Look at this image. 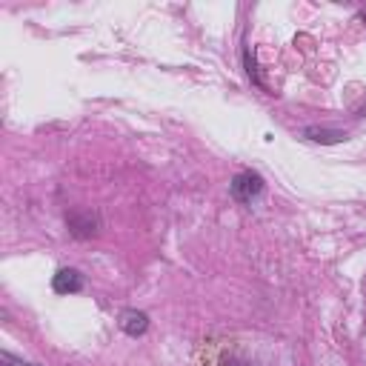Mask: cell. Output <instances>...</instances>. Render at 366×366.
I'll return each instance as SVG.
<instances>
[{
	"instance_id": "obj_1",
	"label": "cell",
	"mask_w": 366,
	"mask_h": 366,
	"mask_svg": "<svg viewBox=\"0 0 366 366\" xmlns=\"http://www.w3.org/2000/svg\"><path fill=\"white\" fill-rule=\"evenodd\" d=\"M229 189H232V197L237 203H252L254 197L263 194V177L257 172H240V174L232 177Z\"/></svg>"
},
{
	"instance_id": "obj_2",
	"label": "cell",
	"mask_w": 366,
	"mask_h": 366,
	"mask_svg": "<svg viewBox=\"0 0 366 366\" xmlns=\"http://www.w3.org/2000/svg\"><path fill=\"white\" fill-rule=\"evenodd\" d=\"M51 289H54L57 295H74V292L83 289V274H80L77 269L63 266V269L54 272V277H51Z\"/></svg>"
},
{
	"instance_id": "obj_3",
	"label": "cell",
	"mask_w": 366,
	"mask_h": 366,
	"mask_svg": "<svg viewBox=\"0 0 366 366\" xmlns=\"http://www.w3.org/2000/svg\"><path fill=\"white\" fill-rule=\"evenodd\" d=\"M120 329L129 335V337H137L149 329V315L140 312V309H123L120 312Z\"/></svg>"
},
{
	"instance_id": "obj_4",
	"label": "cell",
	"mask_w": 366,
	"mask_h": 366,
	"mask_svg": "<svg viewBox=\"0 0 366 366\" xmlns=\"http://www.w3.org/2000/svg\"><path fill=\"white\" fill-rule=\"evenodd\" d=\"M66 223H69V229H71V234L74 237H92L94 232H97V217L92 214V212H71V214H66Z\"/></svg>"
},
{
	"instance_id": "obj_5",
	"label": "cell",
	"mask_w": 366,
	"mask_h": 366,
	"mask_svg": "<svg viewBox=\"0 0 366 366\" xmlns=\"http://www.w3.org/2000/svg\"><path fill=\"white\" fill-rule=\"evenodd\" d=\"M303 137H306V140H315V143H340V140H346V132L309 126V129H303Z\"/></svg>"
},
{
	"instance_id": "obj_6",
	"label": "cell",
	"mask_w": 366,
	"mask_h": 366,
	"mask_svg": "<svg viewBox=\"0 0 366 366\" xmlns=\"http://www.w3.org/2000/svg\"><path fill=\"white\" fill-rule=\"evenodd\" d=\"M0 366H20V363H17V360H14L9 352H3V355H0Z\"/></svg>"
}]
</instances>
